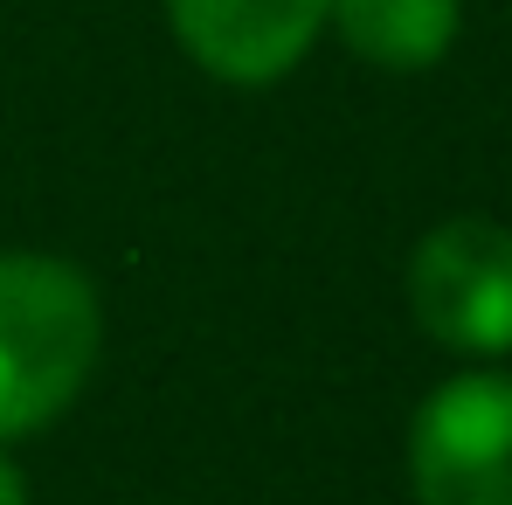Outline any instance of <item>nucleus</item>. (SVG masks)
Segmentation results:
<instances>
[{
  "mask_svg": "<svg viewBox=\"0 0 512 505\" xmlns=\"http://www.w3.org/2000/svg\"><path fill=\"white\" fill-rule=\"evenodd\" d=\"M416 505H512V374L471 367L429 388L409 422Z\"/></svg>",
  "mask_w": 512,
  "mask_h": 505,
  "instance_id": "obj_2",
  "label": "nucleus"
},
{
  "mask_svg": "<svg viewBox=\"0 0 512 505\" xmlns=\"http://www.w3.org/2000/svg\"><path fill=\"white\" fill-rule=\"evenodd\" d=\"M340 42L374 70H436L464 28V0H333Z\"/></svg>",
  "mask_w": 512,
  "mask_h": 505,
  "instance_id": "obj_5",
  "label": "nucleus"
},
{
  "mask_svg": "<svg viewBox=\"0 0 512 505\" xmlns=\"http://www.w3.org/2000/svg\"><path fill=\"white\" fill-rule=\"evenodd\" d=\"M0 505H28V478H21L7 457H0Z\"/></svg>",
  "mask_w": 512,
  "mask_h": 505,
  "instance_id": "obj_6",
  "label": "nucleus"
},
{
  "mask_svg": "<svg viewBox=\"0 0 512 505\" xmlns=\"http://www.w3.org/2000/svg\"><path fill=\"white\" fill-rule=\"evenodd\" d=\"M173 42L222 84L291 77L333 21V0H167Z\"/></svg>",
  "mask_w": 512,
  "mask_h": 505,
  "instance_id": "obj_4",
  "label": "nucleus"
},
{
  "mask_svg": "<svg viewBox=\"0 0 512 505\" xmlns=\"http://www.w3.org/2000/svg\"><path fill=\"white\" fill-rule=\"evenodd\" d=\"M104 346V305L77 263L0 250V443L35 436L84 395Z\"/></svg>",
  "mask_w": 512,
  "mask_h": 505,
  "instance_id": "obj_1",
  "label": "nucleus"
},
{
  "mask_svg": "<svg viewBox=\"0 0 512 505\" xmlns=\"http://www.w3.org/2000/svg\"><path fill=\"white\" fill-rule=\"evenodd\" d=\"M416 326L450 353H512V229L485 215L436 222L409 256Z\"/></svg>",
  "mask_w": 512,
  "mask_h": 505,
  "instance_id": "obj_3",
  "label": "nucleus"
}]
</instances>
